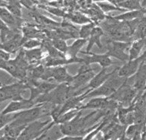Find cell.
I'll use <instances>...</instances> for the list:
<instances>
[{
    "label": "cell",
    "mask_w": 146,
    "mask_h": 140,
    "mask_svg": "<svg viewBox=\"0 0 146 140\" xmlns=\"http://www.w3.org/2000/svg\"><path fill=\"white\" fill-rule=\"evenodd\" d=\"M26 89H29V85L26 80L17 81L16 82L10 84L8 85L1 86V89H0L1 103L9 100L15 101V100L24 99L22 95Z\"/></svg>",
    "instance_id": "obj_1"
},
{
    "label": "cell",
    "mask_w": 146,
    "mask_h": 140,
    "mask_svg": "<svg viewBox=\"0 0 146 140\" xmlns=\"http://www.w3.org/2000/svg\"><path fill=\"white\" fill-rule=\"evenodd\" d=\"M52 121L51 120H41L40 119L35 121L29 123L24 129V130L20 135L18 139L20 140H32L36 139L41 136V135L45 130L46 126Z\"/></svg>",
    "instance_id": "obj_2"
},
{
    "label": "cell",
    "mask_w": 146,
    "mask_h": 140,
    "mask_svg": "<svg viewBox=\"0 0 146 140\" xmlns=\"http://www.w3.org/2000/svg\"><path fill=\"white\" fill-rule=\"evenodd\" d=\"M81 64L77 75L74 76L73 80L70 83V88L74 91H77L82 86H86V84H88L96 75L91 68L90 64H87L85 62H83Z\"/></svg>",
    "instance_id": "obj_3"
},
{
    "label": "cell",
    "mask_w": 146,
    "mask_h": 140,
    "mask_svg": "<svg viewBox=\"0 0 146 140\" xmlns=\"http://www.w3.org/2000/svg\"><path fill=\"white\" fill-rule=\"evenodd\" d=\"M131 43L129 42H124L120 41H112L108 46V52L106 53L111 57H115L123 62H127L129 60V50Z\"/></svg>",
    "instance_id": "obj_4"
},
{
    "label": "cell",
    "mask_w": 146,
    "mask_h": 140,
    "mask_svg": "<svg viewBox=\"0 0 146 140\" xmlns=\"http://www.w3.org/2000/svg\"><path fill=\"white\" fill-rule=\"evenodd\" d=\"M40 118H41V106L40 105H36L29 109L15 113L14 120L22 125H27Z\"/></svg>",
    "instance_id": "obj_5"
},
{
    "label": "cell",
    "mask_w": 146,
    "mask_h": 140,
    "mask_svg": "<svg viewBox=\"0 0 146 140\" xmlns=\"http://www.w3.org/2000/svg\"><path fill=\"white\" fill-rule=\"evenodd\" d=\"M145 59H146V53H143V54L136 59L127 61L122 66L119 67L117 72V76L125 79L132 77L138 72L140 65Z\"/></svg>",
    "instance_id": "obj_6"
},
{
    "label": "cell",
    "mask_w": 146,
    "mask_h": 140,
    "mask_svg": "<svg viewBox=\"0 0 146 140\" xmlns=\"http://www.w3.org/2000/svg\"><path fill=\"white\" fill-rule=\"evenodd\" d=\"M35 101L29 99H21L11 101V102L4 108L1 112V114H11V113H17V112L22 111L24 110L29 109L31 107L35 106Z\"/></svg>",
    "instance_id": "obj_7"
},
{
    "label": "cell",
    "mask_w": 146,
    "mask_h": 140,
    "mask_svg": "<svg viewBox=\"0 0 146 140\" xmlns=\"http://www.w3.org/2000/svg\"><path fill=\"white\" fill-rule=\"evenodd\" d=\"M84 55H87L86 58H84V62L87 64L97 63L102 68H107L113 64L111 57L107 53L105 54H96L91 52H80Z\"/></svg>",
    "instance_id": "obj_8"
},
{
    "label": "cell",
    "mask_w": 146,
    "mask_h": 140,
    "mask_svg": "<svg viewBox=\"0 0 146 140\" xmlns=\"http://www.w3.org/2000/svg\"><path fill=\"white\" fill-rule=\"evenodd\" d=\"M119 69V67H118V68L115 69L112 72H108L106 68H103V69L99 73H97L94 76V78H92L90 82L85 86V88H86V90H88V89L93 90V89L98 88V87H100V86L105 83L107 81L108 79L110 78L113 75H114L115 72H117Z\"/></svg>",
    "instance_id": "obj_9"
},
{
    "label": "cell",
    "mask_w": 146,
    "mask_h": 140,
    "mask_svg": "<svg viewBox=\"0 0 146 140\" xmlns=\"http://www.w3.org/2000/svg\"><path fill=\"white\" fill-rule=\"evenodd\" d=\"M64 136V135L61 131L60 124H56L52 120V121L46 126L44 132L37 140H60Z\"/></svg>",
    "instance_id": "obj_10"
},
{
    "label": "cell",
    "mask_w": 146,
    "mask_h": 140,
    "mask_svg": "<svg viewBox=\"0 0 146 140\" xmlns=\"http://www.w3.org/2000/svg\"><path fill=\"white\" fill-rule=\"evenodd\" d=\"M110 102L109 97H91L88 102L85 105H82L80 109L84 110L87 109L103 110L108 105Z\"/></svg>",
    "instance_id": "obj_11"
},
{
    "label": "cell",
    "mask_w": 146,
    "mask_h": 140,
    "mask_svg": "<svg viewBox=\"0 0 146 140\" xmlns=\"http://www.w3.org/2000/svg\"><path fill=\"white\" fill-rule=\"evenodd\" d=\"M74 76H70L64 66H56L53 69L52 81L58 83H70Z\"/></svg>",
    "instance_id": "obj_12"
},
{
    "label": "cell",
    "mask_w": 146,
    "mask_h": 140,
    "mask_svg": "<svg viewBox=\"0 0 146 140\" xmlns=\"http://www.w3.org/2000/svg\"><path fill=\"white\" fill-rule=\"evenodd\" d=\"M104 34L103 30L102 28L96 26L94 28V31H92L90 37L88 38V42L86 46V52H90V50L94 45H96L100 49L103 47V44L101 42V37Z\"/></svg>",
    "instance_id": "obj_13"
},
{
    "label": "cell",
    "mask_w": 146,
    "mask_h": 140,
    "mask_svg": "<svg viewBox=\"0 0 146 140\" xmlns=\"http://www.w3.org/2000/svg\"><path fill=\"white\" fill-rule=\"evenodd\" d=\"M65 19H67L72 23L80 24V25L94 22V21H92V19L90 17L86 15V14L81 12V11H80V12L79 11H70V12H67Z\"/></svg>",
    "instance_id": "obj_14"
},
{
    "label": "cell",
    "mask_w": 146,
    "mask_h": 140,
    "mask_svg": "<svg viewBox=\"0 0 146 140\" xmlns=\"http://www.w3.org/2000/svg\"><path fill=\"white\" fill-rule=\"evenodd\" d=\"M146 14V9L141 10H132L127 11L123 14H121L117 16L112 17L113 19L119 21V22H131L135 19L141 18Z\"/></svg>",
    "instance_id": "obj_15"
},
{
    "label": "cell",
    "mask_w": 146,
    "mask_h": 140,
    "mask_svg": "<svg viewBox=\"0 0 146 140\" xmlns=\"http://www.w3.org/2000/svg\"><path fill=\"white\" fill-rule=\"evenodd\" d=\"M25 55L30 66H33L40 64V62L43 59V53L41 47L35 48L31 50L25 49Z\"/></svg>",
    "instance_id": "obj_16"
},
{
    "label": "cell",
    "mask_w": 146,
    "mask_h": 140,
    "mask_svg": "<svg viewBox=\"0 0 146 140\" xmlns=\"http://www.w3.org/2000/svg\"><path fill=\"white\" fill-rule=\"evenodd\" d=\"M146 44V37L139 38L135 40L130 46L129 50V60L135 59L141 56V53L143 50L144 47Z\"/></svg>",
    "instance_id": "obj_17"
},
{
    "label": "cell",
    "mask_w": 146,
    "mask_h": 140,
    "mask_svg": "<svg viewBox=\"0 0 146 140\" xmlns=\"http://www.w3.org/2000/svg\"><path fill=\"white\" fill-rule=\"evenodd\" d=\"M113 3L125 11L141 10L145 9L141 5L140 0H114Z\"/></svg>",
    "instance_id": "obj_18"
},
{
    "label": "cell",
    "mask_w": 146,
    "mask_h": 140,
    "mask_svg": "<svg viewBox=\"0 0 146 140\" xmlns=\"http://www.w3.org/2000/svg\"><path fill=\"white\" fill-rule=\"evenodd\" d=\"M0 18H1V21L10 28H17L18 19H20L14 16L6 8L3 6H1L0 9Z\"/></svg>",
    "instance_id": "obj_19"
},
{
    "label": "cell",
    "mask_w": 146,
    "mask_h": 140,
    "mask_svg": "<svg viewBox=\"0 0 146 140\" xmlns=\"http://www.w3.org/2000/svg\"><path fill=\"white\" fill-rule=\"evenodd\" d=\"M88 42L87 39H84V38H77L74 43L68 47V50H67V54L69 57H77V54L81 52L82 48Z\"/></svg>",
    "instance_id": "obj_20"
},
{
    "label": "cell",
    "mask_w": 146,
    "mask_h": 140,
    "mask_svg": "<svg viewBox=\"0 0 146 140\" xmlns=\"http://www.w3.org/2000/svg\"><path fill=\"white\" fill-rule=\"evenodd\" d=\"M22 35L25 39H31V38H38L40 39L41 34V31H40L38 28L33 25H25L22 26Z\"/></svg>",
    "instance_id": "obj_21"
},
{
    "label": "cell",
    "mask_w": 146,
    "mask_h": 140,
    "mask_svg": "<svg viewBox=\"0 0 146 140\" xmlns=\"http://www.w3.org/2000/svg\"><path fill=\"white\" fill-rule=\"evenodd\" d=\"M81 110H80L79 108H74V109L70 110L68 111L65 112V113L61 114L56 120H54V121L55 122L56 124H64V123H67V122H69L72 120L74 118H75Z\"/></svg>",
    "instance_id": "obj_22"
},
{
    "label": "cell",
    "mask_w": 146,
    "mask_h": 140,
    "mask_svg": "<svg viewBox=\"0 0 146 140\" xmlns=\"http://www.w3.org/2000/svg\"><path fill=\"white\" fill-rule=\"evenodd\" d=\"M5 4L2 3L1 6L5 7L11 13H12L14 16H15L18 18H22V5H21L20 2H17V3H5Z\"/></svg>",
    "instance_id": "obj_23"
},
{
    "label": "cell",
    "mask_w": 146,
    "mask_h": 140,
    "mask_svg": "<svg viewBox=\"0 0 146 140\" xmlns=\"http://www.w3.org/2000/svg\"><path fill=\"white\" fill-rule=\"evenodd\" d=\"M96 4L104 13H108V12H125V10L122 8L119 7L114 3L107 2V1L98 2V3H96Z\"/></svg>",
    "instance_id": "obj_24"
},
{
    "label": "cell",
    "mask_w": 146,
    "mask_h": 140,
    "mask_svg": "<svg viewBox=\"0 0 146 140\" xmlns=\"http://www.w3.org/2000/svg\"><path fill=\"white\" fill-rule=\"evenodd\" d=\"M39 8H41L42 9H44L45 11H47L48 12H49L50 14H54L55 16L60 17L62 18L63 19L66 18V15H67V12L65 10H64L63 9L60 7H55V6H52V5H39Z\"/></svg>",
    "instance_id": "obj_25"
},
{
    "label": "cell",
    "mask_w": 146,
    "mask_h": 140,
    "mask_svg": "<svg viewBox=\"0 0 146 140\" xmlns=\"http://www.w3.org/2000/svg\"><path fill=\"white\" fill-rule=\"evenodd\" d=\"M96 26V23L94 22H90L87 24L81 25V28L79 30V37L80 38L87 39L90 37L92 31H94V28Z\"/></svg>",
    "instance_id": "obj_26"
},
{
    "label": "cell",
    "mask_w": 146,
    "mask_h": 140,
    "mask_svg": "<svg viewBox=\"0 0 146 140\" xmlns=\"http://www.w3.org/2000/svg\"><path fill=\"white\" fill-rule=\"evenodd\" d=\"M41 46H42V41L38 38H31V39H25L22 47L25 50H31L35 48L41 47Z\"/></svg>",
    "instance_id": "obj_27"
},
{
    "label": "cell",
    "mask_w": 146,
    "mask_h": 140,
    "mask_svg": "<svg viewBox=\"0 0 146 140\" xmlns=\"http://www.w3.org/2000/svg\"><path fill=\"white\" fill-rule=\"evenodd\" d=\"M51 42H52V44L56 49H58L59 51L62 52L63 53L67 54L69 46L67 45V42H66L65 40H63V39H54V40H51Z\"/></svg>",
    "instance_id": "obj_28"
},
{
    "label": "cell",
    "mask_w": 146,
    "mask_h": 140,
    "mask_svg": "<svg viewBox=\"0 0 146 140\" xmlns=\"http://www.w3.org/2000/svg\"><path fill=\"white\" fill-rule=\"evenodd\" d=\"M0 59L3 61H9L11 59V53L1 49V50H0Z\"/></svg>",
    "instance_id": "obj_29"
},
{
    "label": "cell",
    "mask_w": 146,
    "mask_h": 140,
    "mask_svg": "<svg viewBox=\"0 0 146 140\" xmlns=\"http://www.w3.org/2000/svg\"><path fill=\"white\" fill-rule=\"evenodd\" d=\"M63 4H64V7L72 9L76 5V0H64Z\"/></svg>",
    "instance_id": "obj_30"
},
{
    "label": "cell",
    "mask_w": 146,
    "mask_h": 140,
    "mask_svg": "<svg viewBox=\"0 0 146 140\" xmlns=\"http://www.w3.org/2000/svg\"><path fill=\"white\" fill-rule=\"evenodd\" d=\"M2 1H4L5 3H17V2H19L20 0H2Z\"/></svg>",
    "instance_id": "obj_31"
},
{
    "label": "cell",
    "mask_w": 146,
    "mask_h": 140,
    "mask_svg": "<svg viewBox=\"0 0 146 140\" xmlns=\"http://www.w3.org/2000/svg\"><path fill=\"white\" fill-rule=\"evenodd\" d=\"M141 2V5L145 9H146V0H140Z\"/></svg>",
    "instance_id": "obj_32"
},
{
    "label": "cell",
    "mask_w": 146,
    "mask_h": 140,
    "mask_svg": "<svg viewBox=\"0 0 146 140\" xmlns=\"http://www.w3.org/2000/svg\"><path fill=\"white\" fill-rule=\"evenodd\" d=\"M45 1H48V2H54V1H57V0H45Z\"/></svg>",
    "instance_id": "obj_33"
},
{
    "label": "cell",
    "mask_w": 146,
    "mask_h": 140,
    "mask_svg": "<svg viewBox=\"0 0 146 140\" xmlns=\"http://www.w3.org/2000/svg\"><path fill=\"white\" fill-rule=\"evenodd\" d=\"M145 91H146V85H145Z\"/></svg>",
    "instance_id": "obj_34"
}]
</instances>
